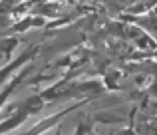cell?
<instances>
[{
	"label": "cell",
	"mask_w": 157,
	"mask_h": 135,
	"mask_svg": "<svg viewBox=\"0 0 157 135\" xmlns=\"http://www.w3.org/2000/svg\"><path fill=\"white\" fill-rule=\"evenodd\" d=\"M28 72H30V68H24V69H22V72H20V76H16V77H14V80H12V81H10V84H8V85H6V88H4V89H2V92H0V107H2V105H4V103H6V99H8V97H10V96H12V92H14V89H16V88H18V85H20V84H22V80H24V76H26V73H28Z\"/></svg>",
	"instance_id": "obj_2"
},
{
	"label": "cell",
	"mask_w": 157,
	"mask_h": 135,
	"mask_svg": "<svg viewBox=\"0 0 157 135\" xmlns=\"http://www.w3.org/2000/svg\"><path fill=\"white\" fill-rule=\"evenodd\" d=\"M16 2H20V0H2V2H0V12H6L8 8L14 6Z\"/></svg>",
	"instance_id": "obj_3"
},
{
	"label": "cell",
	"mask_w": 157,
	"mask_h": 135,
	"mask_svg": "<svg viewBox=\"0 0 157 135\" xmlns=\"http://www.w3.org/2000/svg\"><path fill=\"white\" fill-rule=\"evenodd\" d=\"M34 54H36V48H30V50H26V52H24V54L20 56L18 60H14V62H12L10 66H6V68H4V69H0V85H2V81L6 80L8 76H10V73L14 72V69L22 68L24 64L28 62V60H32V58H34Z\"/></svg>",
	"instance_id": "obj_1"
}]
</instances>
